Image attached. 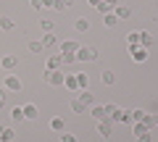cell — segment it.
<instances>
[{"instance_id": "cell-37", "label": "cell", "mask_w": 158, "mask_h": 142, "mask_svg": "<svg viewBox=\"0 0 158 142\" xmlns=\"http://www.w3.org/2000/svg\"><path fill=\"white\" fill-rule=\"evenodd\" d=\"M103 3H108L111 8H116V6H118V0H103Z\"/></svg>"}, {"instance_id": "cell-3", "label": "cell", "mask_w": 158, "mask_h": 142, "mask_svg": "<svg viewBox=\"0 0 158 142\" xmlns=\"http://www.w3.org/2000/svg\"><path fill=\"white\" fill-rule=\"evenodd\" d=\"M3 87H6V92H21L24 90V82L19 79L16 74H8L6 79H3Z\"/></svg>"}, {"instance_id": "cell-27", "label": "cell", "mask_w": 158, "mask_h": 142, "mask_svg": "<svg viewBox=\"0 0 158 142\" xmlns=\"http://www.w3.org/2000/svg\"><path fill=\"white\" fill-rule=\"evenodd\" d=\"M40 29H42V32H56V24H53L50 18H42V21H40Z\"/></svg>"}, {"instance_id": "cell-13", "label": "cell", "mask_w": 158, "mask_h": 142, "mask_svg": "<svg viewBox=\"0 0 158 142\" xmlns=\"http://www.w3.org/2000/svg\"><path fill=\"white\" fill-rule=\"evenodd\" d=\"M63 87H66V90H71V92H79L77 76H74V74H66V79H63Z\"/></svg>"}, {"instance_id": "cell-29", "label": "cell", "mask_w": 158, "mask_h": 142, "mask_svg": "<svg viewBox=\"0 0 158 142\" xmlns=\"http://www.w3.org/2000/svg\"><path fill=\"white\" fill-rule=\"evenodd\" d=\"M61 61H63V66H69V63H77V53H61Z\"/></svg>"}, {"instance_id": "cell-21", "label": "cell", "mask_w": 158, "mask_h": 142, "mask_svg": "<svg viewBox=\"0 0 158 142\" xmlns=\"http://www.w3.org/2000/svg\"><path fill=\"white\" fill-rule=\"evenodd\" d=\"M29 53H34V55H40V53H42V50H45V47H42V42H40V40H32V42H29Z\"/></svg>"}, {"instance_id": "cell-33", "label": "cell", "mask_w": 158, "mask_h": 142, "mask_svg": "<svg viewBox=\"0 0 158 142\" xmlns=\"http://www.w3.org/2000/svg\"><path fill=\"white\" fill-rule=\"evenodd\" d=\"M103 108H106V116H111L113 111H116V105H113V103H108V105H103Z\"/></svg>"}, {"instance_id": "cell-41", "label": "cell", "mask_w": 158, "mask_h": 142, "mask_svg": "<svg viewBox=\"0 0 158 142\" xmlns=\"http://www.w3.org/2000/svg\"><path fill=\"white\" fill-rule=\"evenodd\" d=\"M63 6H66V8H69V6H74V0H63Z\"/></svg>"}, {"instance_id": "cell-28", "label": "cell", "mask_w": 158, "mask_h": 142, "mask_svg": "<svg viewBox=\"0 0 158 142\" xmlns=\"http://www.w3.org/2000/svg\"><path fill=\"white\" fill-rule=\"evenodd\" d=\"M71 111H74V113H87V105H85V103H79V100H71Z\"/></svg>"}, {"instance_id": "cell-6", "label": "cell", "mask_w": 158, "mask_h": 142, "mask_svg": "<svg viewBox=\"0 0 158 142\" xmlns=\"http://www.w3.org/2000/svg\"><path fill=\"white\" fill-rule=\"evenodd\" d=\"M111 121H124V124H132V116H129V111H124V108H116L111 116H108Z\"/></svg>"}, {"instance_id": "cell-32", "label": "cell", "mask_w": 158, "mask_h": 142, "mask_svg": "<svg viewBox=\"0 0 158 142\" xmlns=\"http://www.w3.org/2000/svg\"><path fill=\"white\" fill-rule=\"evenodd\" d=\"M61 142H77V134H69V132H61Z\"/></svg>"}, {"instance_id": "cell-25", "label": "cell", "mask_w": 158, "mask_h": 142, "mask_svg": "<svg viewBox=\"0 0 158 142\" xmlns=\"http://www.w3.org/2000/svg\"><path fill=\"white\" fill-rule=\"evenodd\" d=\"M74 76H77L79 90H87V84H90V76H87V74H74Z\"/></svg>"}, {"instance_id": "cell-10", "label": "cell", "mask_w": 158, "mask_h": 142, "mask_svg": "<svg viewBox=\"0 0 158 142\" xmlns=\"http://www.w3.org/2000/svg\"><path fill=\"white\" fill-rule=\"evenodd\" d=\"M40 42H42V47H56L58 45V37H56V32H45Z\"/></svg>"}, {"instance_id": "cell-20", "label": "cell", "mask_w": 158, "mask_h": 142, "mask_svg": "<svg viewBox=\"0 0 158 142\" xmlns=\"http://www.w3.org/2000/svg\"><path fill=\"white\" fill-rule=\"evenodd\" d=\"M129 116H132V124H135V121H145L148 111H142V108H135V111H129Z\"/></svg>"}, {"instance_id": "cell-26", "label": "cell", "mask_w": 158, "mask_h": 142, "mask_svg": "<svg viewBox=\"0 0 158 142\" xmlns=\"http://www.w3.org/2000/svg\"><path fill=\"white\" fill-rule=\"evenodd\" d=\"M50 129H53V132H63V119H61V116L50 119Z\"/></svg>"}, {"instance_id": "cell-18", "label": "cell", "mask_w": 158, "mask_h": 142, "mask_svg": "<svg viewBox=\"0 0 158 142\" xmlns=\"http://www.w3.org/2000/svg\"><path fill=\"white\" fill-rule=\"evenodd\" d=\"M48 68H63V61H61V53L48 58Z\"/></svg>"}, {"instance_id": "cell-40", "label": "cell", "mask_w": 158, "mask_h": 142, "mask_svg": "<svg viewBox=\"0 0 158 142\" xmlns=\"http://www.w3.org/2000/svg\"><path fill=\"white\" fill-rule=\"evenodd\" d=\"M3 105H6V95H0V108H3Z\"/></svg>"}, {"instance_id": "cell-19", "label": "cell", "mask_w": 158, "mask_h": 142, "mask_svg": "<svg viewBox=\"0 0 158 142\" xmlns=\"http://www.w3.org/2000/svg\"><path fill=\"white\" fill-rule=\"evenodd\" d=\"M90 113L95 116L98 121H103V119H108V116H106V108H103V105H92V108H90Z\"/></svg>"}, {"instance_id": "cell-4", "label": "cell", "mask_w": 158, "mask_h": 142, "mask_svg": "<svg viewBox=\"0 0 158 142\" xmlns=\"http://www.w3.org/2000/svg\"><path fill=\"white\" fill-rule=\"evenodd\" d=\"M98 134L108 140V137L113 134V121H111V119H103V121H98Z\"/></svg>"}, {"instance_id": "cell-34", "label": "cell", "mask_w": 158, "mask_h": 142, "mask_svg": "<svg viewBox=\"0 0 158 142\" xmlns=\"http://www.w3.org/2000/svg\"><path fill=\"white\" fill-rule=\"evenodd\" d=\"M137 142H150V132H145V134L137 137Z\"/></svg>"}, {"instance_id": "cell-24", "label": "cell", "mask_w": 158, "mask_h": 142, "mask_svg": "<svg viewBox=\"0 0 158 142\" xmlns=\"http://www.w3.org/2000/svg\"><path fill=\"white\" fill-rule=\"evenodd\" d=\"M74 29H77V32H87V29H90V21H87V18H77V21H74Z\"/></svg>"}, {"instance_id": "cell-42", "label": "cell", "mask_w": 158, "mask_h": 142, "mask_svg": "<svg viewBox=\"0 0 158 142\" xmlns=\"http://www.w3.org/2000/svg\"><path fill=\"white\" fill-rule=\"evenodd\" d=\"M153 126H158V113H156V116H153Z\"/></svg>"}, {"instance_id": "cell-14", "label": "cell", "mask_w": 158, "mask_h": 142, "mask_svg": "<svg viewBox=\"0 0 158 142\" xmlns=\"http://www.w3.org/2000/svg\"><path fill=\"white\" fill-rule=\"evenodd\" d=\"M0 29L3 32H11V29H16V21L11 16H0Z\"/></svg>"}, {"instance_id": "cell-12", "label": "cell", "mask_w": 158, "mask_h": 142, "mask_svg": "<svg viewBox=\"0 0 158 142\" xmlns=\"http://www.w3.org/2000/svg\"><path fill=\"white\" fill-rule=\"evenodd\" d=\"M0 66L6 68V71H13V68L19 66V58H16V55H6L3 61H0Z\"/></svg>"}, {"instance_id": "cell-22", "label": "cell", "mask_w": 158, "mask_h": 142, "mask_svg": "<svg viewBox=\"0 0 158 142\" xmlns=\"http://www.w3.org/2000/svg\"><path fill=\"white\" fill-rule=\"evenodd\" d=\"M103 24H106V26H111V29H113V26H116V24H118L116 13H113V11H111V13H106V16H103Z\"/></svg>"}, {"instance_id": "cell-11", "label": "cell", "mask_w": 158, "mask_h": 142, "mask_svg": "<svg viewBox=\"0 0 158 142\" xmlns=\"http://www.w3.org/2000/svg\"><path fill=\"white\" fill-rule=\"evenodd\" d=\"M113 13H116V18L121 21V18H129V16H132V8H129V6H121V3H118V6L113 8Z\"/></svg>"}, {"instance_id": "cell-15", "label": "cell", "mask_w": 158, "mask_h": 142, "mask_svg": "<svg viewBox=\"0 0 158 142\" xmlns=\"http://www.w3.org/2000/svg\"><path fill=\"white\" fill-rule=\"evenodd\" d=\"M100 82H103V84H108V87H111V84H116V74L106 68V71H100Z\"/></svg>"}, {"instance_id": "cell-8", "label": "cell", "mask_w": 158, "mask_h": 142, "mask_svg": "<svg viewBox=\"0 0 158 142\" xmlns=\"http://www.w3.org/2000/svg\"><path fill=\"white\" fill-rule=\"evenodd\" d=\"M79 103H85L87 108H92V105H95V97H92V92L90 90H79V97H77Z\"/></svg>"}, {"instance_id": "cell-35", "label": "cell", "mask_w": 158, "mask_h": 142, "mask_svg": "<svg viewBox=\"0 0 158 142\" xmlns=\"http://www.w3.org/2000/svg\"><path fill=\"white\" fill-rule=\"evenodd\" d=\"M56 6V0H42V8H53Z\"/></svg>"}, {"instance_id": "cell-1", "label": "cell", "mask_w": 158, "mask_h": 142, "mask_svg": "<svg viewBox=\"0 0 158 142\" xmlns=\"http://www.w3.org/2000/svg\"><path fill=\"white\" fill-rule=\"evenodd\" d=\"M63 79H66V71L63 68H45L42 71V82H48L53 87H63Z\"/></svg>"}, {"instance_id": "cell-9", "label": "cell", "mask_w": 158, "mask_h": 142, "mask_svg": "<svg viewBox=\"0 0 158 142\" xmlns=\"http://www.w3.org/2000/svg\"><path fill=\"white\" fill-rule=\"evenodd\" d=\"M37 116H40L37 105H34V103H27V105H24V119H27V121H34Z\"/></svg>"}, {"instance_id": "cell-5", "label": "cell", "mask_w": 158, "mask_h": 142, "mask_svg": "<svg viewBox=\"0 0 158 142\" xmlns=\"http://www.w3.org/2000/svg\"><path fill=\"white\" fill-rule=\"evenodd\" d=\"M129 53H132V58H135L137 63H145V61H148V47H142V45L129 47Z\"/></svg>"}, {"instance_id": "cell-7", "label": "cell", "mask_w": 158, "mask_h": 142, "mask_svg": "<svg viewBox=\"0 0 158 142\" xmlns=\"http://www.w3.org/2000/svg\"><path fill=\"white\" fill-rule=\"evenodd\" d=\"M79 47H82V45H79L77 40H63V42H58V50H61V53H77Z\"/></svg>"}, {"instance_id": "cell-36", "label": "cell", "mask_w": 158, "mask_h": 142, "mask_svg": "<svg viewBox=\"0 0 158 142\" xmlns=\"http://www.w3.org/2000/svg\"><path fill=\"white\" fill-rule=\"evenodd\" d=\"M150 113H158V100H153V103H150Z\"/></svg>"}, {"instance_id": "cell-38", "label": "cell", "mask_w": 158, "mask_h": 142, "mask_svg": "<svg viewBox=\"0 0 158 142\" xmlns=\"http://www.w3.org/2000/svg\"><path fill=\"white\" fill-rule=\"evenodd\" d=\"M32 8H42V0H32Z\"/></svg>"}, {"instance_id": "cell-2", "label": "cell", "mask_w": 158, "mask_h": 142, "mask_svg": "<svg viewBox=\"0 0 158 142\" xmlns=\"http://www.w3.org/2000/svg\"><path fill=\"white\" fill-rule=\"evenodd\" d=\"M98 55H100V53H98V47H92V45H82L77 50V61H82V63H90V61H98Z\"/></svg>"}, {"instance_id": "cell-23", "label": "cell", "mask_w": 158, "mask_h": 142, "mask_svg": "<svg viewBox=\"0 0 158 142\" xmlns=\"http://www.w3.org/2000/svg\"><path fill=\"white\" fill-rule=\"evenodd\" d=\"M127 45H129V47L140 45V32H129V34H127Z\"/></svg>"}, {"instance_id": "cell-43", "label": "cell", "mask_w": 158, "mask_h": 142, "mask_svg": "<svg viewBox=\"0 0 158 142\" xmlns=\"http://www.w3.org/2000/svg\"><path fill=\"white\" fill-rule=\"evenodd\" d=\"M0 95H6V87H0Z\"/></svg>"}, {"instance_id": "cell-31", "label": "cell", "mask_w": 158, "mask_h": 142, "mask_svg": "<svg viewBox=\"0 0 158 142\" xmlns=\"http://www.w3.org/2000/svg\"><path fill=\"white\" fill-rule=\"evenodd\" d=\"M95 11H98V13H100V16H106V13H111V11H113V8H111V6H108V3H100V6H98V8H95Z\"/></svg>"}, {"instance_id": "cell-17", "label": "cell", "mask_w": 158, "mask_h": 142, "mask_svg": "<svg viewBox=\"0 0 158 142\" xmlns=\"http://www.w3.org/2000/svg\"><path fill=\"white\" fill-rule=\"evenodd\" d=\"M153 42H156V37H153L150 32H140V45L142 47H150Z\"/></svg>"}, {"instance_id": "cell-16", "label": "cell", "mask_w": 158, "mask_h": 142, "mask_svg": "<svg viewBox=\"0 0 158 142\" xmlns=\"http://www.w3.org/2000/svg\"><path fill=\"white\" fill-rule=\"evenodd\" d=\"M13 137H16V132H13L11 126H3V132H0V142H13Z\"/></svg>"}, {"instance_id": "cell-39", "label": "cell", "mask_w": 158, "mask_h": 142, "mask_svg": "<svg viewBox=\"0 0 158 142\" xmlns=\"http://www.w3.org/2000/svg\"><path fill=\"white\" fill-rule=\"evenodd\" d=\"M100 3H103V0H90V6H95V8L100 6Z\"/></svg>"}, {"instance_id": "cell-30", "label": "cell", "mask_w": 158, "mask_h": 142, "mask_svg": "<svg viewBox=\"0 0 158 142\" xmlns=\"http://www.w3.org/2000/svg\"><path fill=\"white\" fill-rule=\"evenodd\" d=\"M11 119L13 121H24V108L19 105V108H11Z\"/></svg>"}]
</instances>
